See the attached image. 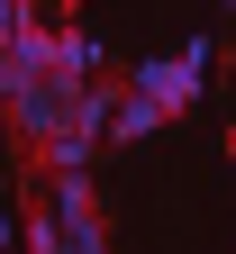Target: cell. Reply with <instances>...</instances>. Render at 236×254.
Instances as JSON below:
<instances>
[{"label":"cell","mask_w":236,"mask_h":254,"mask_svg":"<svg viewBox=\"0 0 236 254\" xmlns=\"http://www.w3.org/2000/svg\"><path fill=\"white\" fill-rule=\"evenodd\" d=\"M209 55H218L209 37H191L182 55H146V64H137V73H127V82H137L146 100H163V118H182V109L200 100V82H209Z\"/></svg>","instance_id":"obj_1"},{"label":"cell","mask_w":236,"mask_h":254,"mask_svg":"<svg viewBox=\"0 0 236 254\" xmlns=\"http://www.w3.org/2000/svg\"><path fill=\"white\" fill-rule=\"evenodd\" d=\"M46 200H55L64 254H109V218H100V190H91V173H46Z\"/></svg>","instance_id":"obj_2"},{"label":"cell","mask_w":236,"mask_h":254,"mask_svg":"<svg viewBox=\"0 0 236 254\" xmlns=\"http://www.w3.org/2000/svg\"><path fill=\"white\" fill-rule=\"evenodd\" d=\"M37 27V0H0V100L18 91V37Z\"/></svg>","instance_id":"obj_3"},{"label":"cell","mask_w":236,"mask_h":254,"mask_svg":"<svg viewBox=\"0 0 236 254\" xmlns=\"http://www.w3.org/2000/svg\"><path fill=\"white\" fill-rule=\"evenodd\" d=\"M18 218H27V245L18 254H64V227H55V200H46V190H27Z\"/></svg>","instance_id":"obj_4"},{"label":"cell","mask_w":236,"mask_h":254,"mask_svg":"<svg viewBox=\"0 0 236 254\" xmlns=\"http://www.w3.org/2000/svg\"><path fill=\"white\" fill-rule=\"evenodd\" d=\"M227 164H236V154H227Z\"/></svg>","instance_id":"obj_5"}]
</instances>
